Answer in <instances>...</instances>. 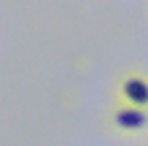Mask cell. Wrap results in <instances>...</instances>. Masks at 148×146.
<instances>
[{
    "label": "cell",
    "instance_id": "cell-2",
    "mask_svg": "<svg viewBox=\"0 0 148 146\" xmlns=\"http://www.w3.org/2000/svg\"><path fill=\"white\" fill-rule=\"evenodd\" d=\"M113 122H116L121 130H143L148 116L143 108H132V106H121L116 108V114H113Z\"/></svg>",
    "mask_w": 148,
    "mask_h": 146
},
{
    "label": "cell",
    "instance_id": "cell-1",
    "mask_svg": "<svg viewBox=\"0 0 148 146\" xmlns=\"http://www.w3.org/2000/svg\"><path fill=\"white\" fill-rule=\"evenodd\" d=\"M121 98L132 108H145L148 106V79H143V76H127L121 81Z\"/></svg>",
    "mask_w": 148,
    "mask_h": 146
}]
</instances>
